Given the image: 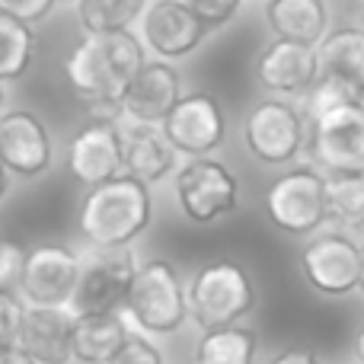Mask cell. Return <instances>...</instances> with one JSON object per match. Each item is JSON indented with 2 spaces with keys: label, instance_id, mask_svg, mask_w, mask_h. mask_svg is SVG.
I'll list each match as a JSON object with an SVG mask.
<instances>
[{
  "label": "cell",
  "instance_id": "f35d334b",
  "mask_svg": "<svg viewBox=\"0 0 364 364\" xmlns=\"http://www.w3.org/2000/svg\"><path fill=\"white\" fill-rule=\"evenodd\" d=\"M361 23H364V13H361ZM361 29H364V26H361Z\"/></svg>",
  "mask_w": 364,
  "mask_h": 364
},
{
  "label": "cell",
  "instance_id": "83f0119b",
  "mask_svg": "<svg viewBox=\"0 0 364 364\" xmlns=\"http://www.w3.org/2000/svg\"><path fill=\"white\" fill-rule=\"evenodd\" d=\"M26 269V250L13 240H0V291H16Z\"/></svg>",
  "mask_w": 364,
  "mask_h": 364
},
{
  "label": "cell",
  "instance_id": "8992f818",
  "mask_svg": "<svg viewBox=\"0 0 364 364\" xmlns=\"http://www.w3.org/2000/svg\"><path fill=\"white\" fill-rule=\"evenodd\" d=\"M138 259L128 246L122 250H93L80 259V278H77L74 297L68 307L74 316H102L122 314L128 301L132 282L138 275Z\"/></svg>",
  "mask_w": 364,
  "mask_h": 364
},
{
  "label": "cell",
  "instance_id": "836d02e7",
  "mask_svg": "<svg viewBox=\"0 0 364 364\" xmlns=\"http://www.w3.org/2000/svg\"><path fill=\"white\" fill-rule=\"evenodd\" d=\"M355 361L364 364V326H361V333L355 336Z\"/></svg>",
  "mask_w": 364,
  "mask_h": 364
},
{
  "label": "cell",
  "instance_id": "5bb4252c",
  "mask_svg": "<svg viewBox=\"0 0 364 364\" xmlns=\"http://www.w3.org/2000/svg\"><path fill=\"white\" fill-rule=\"evenodd\" d=\"M68 166L77 182L96 188L102 182L122 176L125 170V147H122V128L112 119H96L70 141Z\"/></svg>",
  "mask_w": 364,
  "mask_h": 364
},
{
  "label": "cell",
  "instance_id": "f546056e",
  "mask_svg": "<svg viewBox=\"0 0 364 364\" xmlns=\"http://www.w3.org/2000/svg\"><path fill=\"white\" fill-rule=\"evenodd\" d=\"M186 4L192 6V13L208 26V29H214V26L230 23L233 13L240 10L243 0H186Z\"/></svg>",
  "mask_w": 364,
  "mask_h": 364
},
{
  "label": "cell",
  "instance_id": "4316f807",
  "mask_svg": "<svg viewBox=\"0 0 364 364\" xmlns=\"http://www.w3.org/2000/svg\"><path fill=\"white\" fill-rule=\"evenodd\" d=\"M26 304L16 291H0V352H10L19 346V329H23Z\"/></svg>",
  "mask_w": 364,
  "mask_h": 364
},
{
  "label": "cell",
  "instance_id": "d4e9b609",
  "mask_svg": "<svg viewBox=\"0 0 364 364\" xmlns=\"http://www.w3.org/2000/svg\"><path fill=\"white\" fill-rule=\"evenodd\" d=\"M36 55V32L29 23L0 10V83L26 74Z\"/></svg>",
  "mask_w": 364,
  "mask_h": 364
},
{
  "label": "cell",
  "instance_id": "4fadbf2b",
  "mask_svg": "<svg viewBox=\"0 0 364 364\" xmlns=\"http://www.w3.org/2000/svg\"><path fill=\"white\" fill-rule=\"evenodd\" d=\"M301 269L307 282L323 294H348L358 288L361 275V246L342 233H323L310 240L301 252Z\"/></svg>",
  "mask_w": 364,
  "mask_h": 364
},
{
  "label": "cell",
  "instance_id": "484cf974",
  "mask_svg": "<svg viewBox=\"0 0 364 364\" xmlns=\"http://www.w3.org/2000/svg\"><path fill=\"white\" fill-rule=\"evenodd\" d=\"M326 211L346 227H364V176H326Z\"/></svg>",
  "mask_w": 364,
  "mask_h": 364
},
{
  "label": "cell",
  "instance_id": "7c38bea8",
  "mask_svg": "<svg viewBox=\"0 0 364 364\" xmlns=\"http://www.w3.org/2000/svg\"><path fill=\"white\" fill-rule=\"evenodd\" d=\"M208 26L192 13L186 0H154L141 16V42L160 61H179L201 45Z\"/></svg>",
  "mask_w": 364,
  "mask_h": 364
},
{
  "label": "cell",
  "instance_id": "277c9868",
  "mask_svg": "<svg viewBox=\"0 0 364 364\" xmlns=\"http://www.w3.org/2000/svg\"><path fill=\"white\" fill-rule=\"evenodd\" d=\"M188 316L201 333L237 326L240 316L256 307V288L237 262H208L192 275L186 288Z\"/></svg>",
  "mask_w": 364,
  "mask_h": 364
},
{
  "label": "cell",
  "instance_id": "d6a6232c",
  "mask_svg": "<svg viewBox=\"0 0 364 364\" xmlns=\"http://www.w3.org/2000/svg\"><path fill=\"white\" fill-rule=\"evenodd\" d=\"M0 364H36L23 348H10V352H0Z\"/></svg>",
  "mask_w": 364,
  "mask_h": 364
},
{
  "label": "cell",
  "instance_id": "7a4b0ae2",
  "mask_svg": "<svg viewBox=\"0 0 364 364\" xmlns=\"http://www.w3.org/2000/svg\"><path fill=\"white\" fill-rule=\"evenodd\" d=\"M151 224V192L132 176H115L90 188L80 205V233L93 250L132 246Z\"/></svg>",
  "mask_w": 364,
  "mask_h": 364
},
{
  "label": "cell",
  "instance_id": "30bf717a",
  "mask_svg": "<svg viewBox=\"0 0 364 364\" xmlns=\"http://www.w3.org/2000/svg\"><path fill=\"white\" fill-rule=\"evenodd\" d=\"M246 147L262 164H288L304 144V122L294 106L282 100H265L246 115Z\"/></svg>",
  "mask_w": 364,
  "mask_h": 364
},
{
  "label": "cell",
  "instance_id": "8fae6325",
  "mask_svg": "<svg viewBox=\"0 0 364 364\" xmlns=\"http://www.w3.org/2000/svg\"><path fill=\"white\" fill-rule=\"evenodd\" d=\"M160 132L176 154L208 157L224 141V112H220L218 100L211 93H188L166 115Z\"/></svg>",
  "mask_w": 364,
  "mask_h": 364
},
{
  "label": "cell",
  "instance_id": "3957f363",
  "mask_svg": "<svg viewBox=\"0 0 364 364\" xmlns=\"http://www.w3.org/2000/svg\"><path fill=\"white\" fill-rule=\"evenodd\" d=\"M122 314L144 336H173L182 329L188 320V301L176 269L166 259L141 262Z\"/></svg>",
  "mask_w": 364,
  "mask_h": 364
},
{
  "label": "cell",
  "instance_id": "74e56055",
  "mask_svg": "<svg viewBox=\"0 0 364 364\" xmlns=\"http://www.w3.org/2000/svg\"><path fill=\"white\" fill-rule=\"evenodd\" d=\"M58 4H77V0H58Z\"/></svg>",
  "mask_w": 364,
  "mask_h": 364
},
{
  "label": "cell",
  "instance_id": "2e32d148",
  "mask_svg": "<svg viewBox=\"0 0 364 364\" xmlns=\"http://www.w3.org/2000/svg\"><path fill=\"white\" fill-rule=\"evenodd\" d=\"M179 100L182 83L176 68H170L166 61H144V68L138 70V77L122 96L119 112L134 125H164Z\"/></svg>",
  "mask_w": 364,
  "mask_h": 364
},
{
  "label": "cell",
  "instance_id": "9a60e30c",
  "mask_svg": "<svg viewBox=\"0 0 364 364\" xmlns=\"http://www.w3.org/2000/svg\"><path fill=\"white\" fill-rule=\"evenodd\" d=\"M0 164L23 179L42 176L51 166V138L45 125L26 109L0 115Z\"/></svg>",
  "mask_w": 364,
  "mask_h": 364
},
{
  "label": "cell",
  "instance_id": "e575fe53",
  "mask_svg": "<svg viewBox=\"0 0 364 364\" xmlns=\"http://www.w3.org/2000/svg\"><path fill=\"white\" fill-rule=\"evenodd\" d=\"M6 186H10V173H6V166L0 164V198L6 195Z\"/></svg>",
  "mask_w": 364,
  "mask_h": 364
},
{
  "label": "cell",
  "instance_id": "f1b7e54d",
  "mask_svg": "<svg viewBox=\"0 0 364 364\" xmlns=\"http://www.w3.org/2000/svg\"><path fill=\"white\" fill-rule=\"evenodd\" d=\"M112 364H164V352L144 333H132L122 346V352L112 358Z\"/></svg>",
  "mask_w": 364,
  "mask_h": 364
},
{
  "label": "cell",
  "instance_id": "9c48e42d",
  "mask_svg": "<svg viewBox=\"0 0 364 364\" xmlns=\"http://www.w3.org/2000/svg\"><path fill=\"white\" fill-rule=\"evenodd\" d=\"M265 211L284 233H310L329 218L326 176L316 170H294L275 179L265 192Z\"/></svg>",
  "mask_w": 364,
  "mask_h": 364
},
{
  "label": "cell",
  "instance_id": "ffe728a7",
  "mask_svg": "<svg viewBox=\"0 0 364 364\" xmlns=\"http://www.w3.org/2000/svg\"><path fill=\"white\" fill-rule=\"evenodd\" d=\"M316 77H333L364 93V29L346 26L316 45Z\"/></svg>",
  "mask_w": 364,
  "mask_h": 364
},
{
  "label": "cell",
  "instance_id": "603a6c76",
  "mask_svg": "<svg viewBox=\"0 0 364 364\" xmlns=\"http://www.w3.org/2000/svg\"><path fill=\"white\" fill-rule=\"evenodd\" d=\"M256 358V333L243 326H224L201 333L192 364H252Z\"/></svg>",
  "mask_w": 364,
  "mask_h": 364
},
{
  "label": "cell",
  "instance_id": "52a82bcc",
  "mask_svg": "<svg viewBox=\"0 0 364 364\" xmlns=\"http://www.w3.org/2000/svg\"><path fill=\"white\" fill-rule=\"evenodd\" d=\"M80 278V256L70 246L42 243L26 252L16 294L26 307H68Z\"/></svg>",
  "mask_w": 364,
  "mask_h": 364
},
{
  "label": "cell",
  "instance_id": "6da1fadb",
  "mask_svg": "<svg viewBox=\"0 0 364 364\" xmlns=\"http://www.w3.org/2000/svg\"><path fill=\"white\" fill-rule=\"evenodd\" d=\"M144 42L134 32H102V36H87L80 48L68 58L70 87L90 102L119 109L125 90L144 68Z\"/></svg>",
  "mask_w": 364,
  "mask_h": 364
},
{
  "label": "cell",
  "instance_id": "7402d4cb",
  "mask_svg": "<svg viewBox=\"0 0 364 364\" xmlns=\"http://www.w3.org/2000/svg\"><path fill=\"white\" fill-rule=\"evenodd\" d=\"M265 16L278 38L301 45H320L329 23L323 0H269Z\"/></svg>",
  "mask_w": 364,
  "mask_h": 364
},
{
  "label": "cell",
  "instance_id": "d590c367",
  "mask_svg": "<svg viewBox=\"0 0 364 364\" xmlns=\"http://www.w3.org/2000/svg\"><path fill=\"white\" fill-rule=\"evenodd\" d=\"M358 291L364 294V246H361V275H358Z\"/></svg>",
  "mask_w": 364,
  "mask_h": 364
},
{
  "label": "cell",
  "instance_id": "d6986e66",
  "mask_svg": "<svg viewBox=\"0 0 364 364\" xmlns=\"http://www.w3.org/2000/svg\"><path fill=\"white\" fill-rule=\"evenodd\" d=\"M122 147H125V176L154 186L170 176L176 166V151L154 125H128L122 128Z\"/></svg>",
  "mask_w": 364,
  "mask_h": 364
},
{
  "label": "cell",
  "instance_id": "4dcf8cb0",
  "mask_svg": "<svg viewBox=\"0 0 364 364\" xmlns=\"http://www.w3.org/2000/svg\"><path fill=\"white\" fill-rule=\"evenodd\" d=\"M55 4L58 0H0V10L23 19V23H38L55 10Z\"/></svg>",
  "mask_w": 364,
  "mask_h": 364
},
{
  "label": "cell",
  "instance_id": "ac0fdd59",
  "mask_svg": "<svg viewBox=\"0 0 364 364\" xmlns=\"http://www.w3.org/2000/svg\"><path fill=\"white\" fill-rule=\"evenodd\" d=\"M256 77L272 93H284V96L307 93L316 83V48L278 38L259 55Z\"/></svg>",
  "mask_w": 364,
  "mask_h": 364
},
{
  "label": "cell",
  "instance_id": "44dd1931",
  "mask_svg": "<svg viewBox=\"0 0 364 364\" xmlns=\"http://www.w3.org/2000/svg\"><path fill=\"white\" fill-rule=\"evenodd\" d=\"M132 336V323L125 314L77 316L74 329V361L77 364H112L122 346Z\"/></svg>",
  "mask_w": 364,
  "mask_h": 364
},
{
  "label": "cell",
  "instance_id": "8d00e7d4",
  "mask_svg": "<svg viewBox=\"0 0 364 364\" xmlns=\"http://www.w3.org/2000/svg\"><path fill=\"white\" fill-rule=\"evenodd\" d=\"M4 102H6V90H4V83H0V115H4Z\"/></svg>",
  "mask_w": 364,
  "mask_h": 364
},
{
  "label": "cell",
  "instance_id": "e0dca14e",
  "mask_svg": "<svg viewBox=\"0 0 364 364\" xmlns=\"http://www.w3.org/2000/svg\"><path fill=\"white\" fill-rule=\"evenodd\" d=\"M77 316L70 307H29L19 329V346L36 364L74 361Z\"/></svg>",
  "mask_w": 364,
  "mask_h": 364
},
{
  "label": "cell",
  "instance_id": "5b68a950",
  "mask_svg": "<svg viewBox=\"0 0 364 364\" xmlns=\"http://www.w3.org/2000/svg\"><path fill=\"white\" fill-rule=\"evenodd\" d=\"M310 154L329 176H364V93L316 112Z\"/></svg>",
  "mask_w": 364,
  "mask_h": 364
},
{
  "label": "cell",
  "instance_id": "ba28073f",
  "mask_svg": "<svg viewBox=\"0 0 364 364\" xmlns=\"http://www.w3.org/2000/svg\"><path fill=\"white\" fill-rule=\"evenodd\" d=\"M240 186L224 164L211 157H192L176 173V201L188 220L211 224L237 208Z\"/></svg>",
  "mask_w": 364,
  "mask_h": 364
},
{
  "label": "cell",
  "instance_id": "1f68e13d",
  "mask_svg": "<svg viewBox=\"0 0 364 364\" xmlns=\"http://www.w3.org/2000/svg\"><path fill=\"white\" fill-rule=\"evenodd\" d=\"M269 364H323V361L316 358L314 352H304V348H288V352H278Z\"/></svg>",
  "mask_w": 364,
  "mask_h": 364
},
{
  "label": "cell",
  "instance_id": "cb8c5ba5",
  "mask_svg": "<svg viewBox=\"0 0 364 364\" xmlns=\"http://www.w3.org/2000/svg\"><path fill=\"white\" fill-rule=\"evenodd\" d=\"M147 0H77V19L87 36L102 32H132V23H141Z\"/></svg>",
  "mask_w": 364,
  "mask_h": 364
}]
</instances>
